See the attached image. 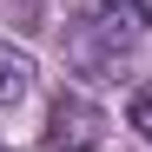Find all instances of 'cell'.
Masks as SVG:
<instances>
[{"label":"cell","mask_w":152,"mask_h":152,"mask_svg":"<svg viewBox=\"0 0 152 152\" xmlns=\"http://www.w3.org/2000/svg\"><path fill=\"white\" fill-rule=\"evenodd\" d=\"M99 139H106V113H99L86 93H60L53 106H46L40 152H99Z\"/></svg>","instance_id":"1"},{"label":"cell","mask_w":152,"mask_h":152,"mask_svg":"<svg viewBox=\"0 0 152 152\" xmlns=\"http://www.w3.org/2000/svg\"><path fill=\"white\" fill-rule=\"evenodd\" d=\"M27 86H33V60L13 53V46L0 40V106H20V99H27Z\"/></svg>","instance_id":"2"},{"label":"cell","mask_w":152,"mask_h":152,"mask_svg":"<svg viewBox=\"0 0 152 152\" xmlns=\"http://www.w3.org/2000/svg\"><path fill=\"white\" fill-rule=\"evenodd\" d=\"M86 20H99V27H139V7L132 0H86Z\"/></svg>","instance_id":"3"},{"label":"cell","mask_w":152,"mask_h":152,"mask_svg":"<svg viewBox=\"0 0 152 152\" xmlns=\"http://www.w3.org/2000/svg\"><path fill=\"white\" fill-rule=\"evenodd\" d=\"M126 126H132V132L152 145V86H139L132 99H126Z\"/></svg>","instance_id":"4"},{"label":"cell","mask_w":152,"mask_h":152,"mask_svg":"<svg viewBox=\"0 0 152 152\" xmlns=\"http://www.w3.org/2000/svg\"><path fill=\"white\" fill-rule=\"evenodd\" d=\"M132 7H139V27H152V0H132Z\"/></svg>","instance_id":"5"}]
</instances>
